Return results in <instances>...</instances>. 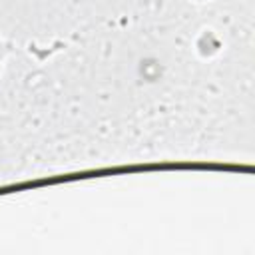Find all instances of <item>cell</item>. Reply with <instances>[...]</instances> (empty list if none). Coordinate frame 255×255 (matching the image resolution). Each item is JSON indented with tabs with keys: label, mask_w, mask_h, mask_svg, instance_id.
Returning <instances> with one entry per match:
<instances>
[{
	"label": "cell",
	"mask_w": 255,
	"mask_h": 255,
	"mask_svg": "<svg viewBox=\"0 0 255 255\" xmlns=\"http://www.w3.org/2000/svg\"><path fill=\"white\" fill-rule=\"evenodd\" d=\"M8 58H10V48H8L6 40L0 36V74H2V70H4L6 62H8Z\"/></svg>",
	"instance_id": "obj_1"
}]
</instances>
